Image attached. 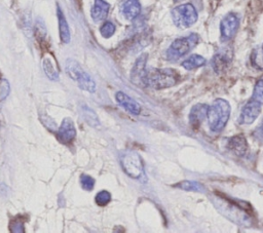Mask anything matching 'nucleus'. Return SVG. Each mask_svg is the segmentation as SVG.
<instances>
[{"label":"nucleus","mask_w":263,"mask_h":233,"mask_svg":"<svg viewBox=\"0 0 263 233\" xmlns=\"http://www.w3.org/2000/svg\"><path fill=\"white\" fill-rule=\"evenodd\" d=\"M230 105L223 99H216L211 106L208 107L206 120L209 127L214 132L223 130L230 117Z\"/></svg>","instance_id":"nucleus-1"},{"label":"nucleus","mask_w":263,"mask_h":233,"mask_svg":"<svg viewBox=\"0 0 263 233\" xmlns=\"http://www.w3.org/2000/svg\"><path fill=\"white\" fill-rule=\"evenodd\" d=\"M179 79L180 75L174 69L152 68L146 71L145 85L154 89H162L176 85Z\"/></svg>","instance_id":"nucleus-2"},{"label":"nucleus","mask_w":263,"mask_h":233,"mask_svg":"<svg viewBox=\"0 0 263 233\" xmlns=\"http://www.w3.org/2000/svg\"><path fill=\"white\" fill-rule=\"evenodd\" d=\"M199 41V36L196 33H191L185 37L174 40L167 48L165 55L171 62H176L186 55L192 48H194Z\"/></svg>","instance_id":"nucleus-3"},{"label":"nucleus","mask_w":263,"mask_h":233,"mask_svg":"<svg viewBox=\"0 0 263 233\" xmlns=\"http://www.w3.org/2000/svg\"><path fill=\"white\" fill-rule=\"evenodd\" d=\"M172 18L178 28L186 29L196 23L198 14L191 3H184L173 8Z\"/></svg>","instance_id":"nucleus-4"},{"label":"nucleus","mask_w":263,"mask_h":233,"mask_svg":"<svg viewBox=\"0 0 263 233\" xmlns=\"http://www.w3.org/2000/svg\"><path fill=\"white\" fill-rule=\"evenodd\" d=\"M120 162L123 170L130 178L140 180L144 177L143 161L141 156L138 153L134 151H128L122 154L120 158Z\"/></svg>","instance_id":"nucleus-5"},{"label":"nucleus","mask_w":263,"mask_h":233,"mask_svg":"<svg viewBox=\"0 0 263 233\" xmlns=\"http://www.w3.org/2000/svg\"><path fill=\"white\" fill-rule=\"evenodd\" d=\"M239 27V18L237 14L230 12L226 14L220 23L221 39L223 41L231 40L235 35Z\"/></svg>","instance_id":"nucleus-6"},{"label":"nucleus","mask_w":263,"mask_h":233,"mask_svg":"<svg viewBox=\"0 0 263 233\" xmlns=\"http://www.w3.org/2000/svg\"><path fill=\"white\" fill-rule=\"evenodd\" d=\"M261 112V104L254 101L253 99L249 101L241 109L240 115L238 117L239 124H252L260 115Z\"/></svg>","instance_id":"nucleus-7"},{"label":"nucleus","mask_w":263,"mask_h":233,"mask_svg":"<svg viewBox=\"0 0 263 233\" xmlns=\"http://www.w3.org/2000/svg\"><path fill=\"white\" fill-rule=\"evenodd\" d=\"M55 132H57L58 140L62 144H65V145L71 144L76 138V129H75L73 120L69 117L65 118Z\"/></svg>","instance_id":"nucleus-8"},{"label":"nucleus","mask_w":263,"mask_h":233,"mask_svg":"<svg viewBox=\"0 0 263 233\" xmlns=\"http://www.w3.org/2000/svg\"><path fill=\"white\" fill-rule=\"evenodd\" d=\"M146 62H147V54H142L136 61L132 72H130V80L134 84L139 86H146L145 85V77H146Z\"/></svg>","instance_id":"nucleus-9"},{"label":"nucleus","mask_w":263,"mask_h":233,"mask_svg":"<svg viewBox=\"0 0 263 233\" xmlns=\"http://www.w3.org/2000/svg\"><path fill=\"white\" fill-rule=\"evenodd\" d=\"M232 52L229 48L219 50L212 59V67L216 73H223L231 64Z\"/></svg>","instance_id":"nucleus-10"},{"label":"nucleus","mask_w":263,"mask_h":233,"mask_svg":"<svg viewBox=\"0 0 263 233\" xmlns=\"http://www.w3.org/2000/svg\"><path fill=\"white\" fill-rule=\"evenodd\" d=\"M208 107L204 104H197L192 107L190 113H189V122L190 125L193 127V129H197L199 125L202 123V121L206 117L208 113Z\"/></svg>","instance_id":"nucleus-11"},{"label":"nucleus","mask_w":263,"mask_h":233,"mask_svg":"<svg viewBox=\"0 0 263 233\" xmlns=\"http://www.w3.org/2000/svg\"><path fill=\"white\" fill-rule=\"evenodd\" d=\"M120 12L127 21L135 20L141 12V3L139 0H124L120 6Z\"/></svg>","instance_id":"nucleus-12"},{"label":"nucleus","mask_w":263,"mask_h":233,"mask_svg":"<svg viewBox=\"0 0 263 233\" xmlns=\"http://www.w3.org/2000/svg\"><path fill=\"white\" fill-rule=\"evenodd\" d=\"M116 102L119 106L124 108L127 112H129L133 115H138L141 112V107L140 105L130 96H128L126 93L119 91L115 95Z\"/></svg>","instance_id":"nucleus-13"},{"label":"nucleus","mask_w":263,"mask_h":233,"mask_svg":"<svg viewBox=\"0 0 263 233\" xmlns=\"http://www.w3.org/2000/svg\"><path fill=\"white\" fill-rule=\"evenodd\" d=\"M228 149L236 156H243L248 150V142L242 134L231 137L227 143Z\"/></svg>","instance_id":"nucleus-14"},{"label":"nucleus","mask_w":263,"mask_h":233,"mask_svg":"<svg viewBox=\"0 0 263 233\" xmlns=\"http://www.w3.org/2000/svg\"><path fill=\"white\" fill-rule=\"evenodd\" d=\"M110 9V4L105 0H95L93 5L90 10L91 18L95 22H101L105 20L108 15Z\"/></svg>","instance_id":"nucleus-15"},{"label":"nucleus","mask_w":263,"mask_h":233,"mask_svg":"<svg viewBox=\"0 0 263 233\" xmlns=\"http://www.w3.org/2000/svg\"><path fill=\"white\" fill-rule=\"evenodd\" d=\"M58 20H59V31H60L61 41L63 43H69L71 40L70 29L66 21V17L60 7H58Z\"/></svg>","instance_id":"nucleus-16"},{"label":"nucleus","mask_w":263,"mask_h":233,"mask_svg":"<svg viewBox=\"0 0 263 233\" xmlns=\"http://www.w3.org/2000/svg\"><path fill=\"white\" fill-rule=\"evenodd\" d=\"M205 64V59L199 54H192L182 62V67L186 70H194L202 67Z\"/></svg>","instance_id":"nucleus-17"},{"label":"nucleus","mask_w":263,"mask_h":233,"mask_svg":"<svg viewBox=\"0 0 263 233\" xmlns=\"http://www.w3.org/2000/svg\"><path fill=\"white\" fill-rule=\"evenodd\" d=\"M65 70H66V73L75 81H77L80 75L83 73V70L81 69L80 65L74 60H67L65 65Z\"/></svg>","instance_id":"nucleus-18"},{"label":"nucleus","mask_w":263,"mask_h":233,"mask_svg":"<svg viewBox=\"0 0 263 233\" xmlns=\"http://www.w3.org/2000/svg\"><path fill=\"white\" fill-rule=\"evenodd\" d=\"M77 83L79 87L83 90H86L88 92H95L96 91V83L93 79L90 77L89 74L83 71V73L80 75V77L77 80Z\"/></svg>","instance_id":"nucleus-19"},{"label":"nucleus","mask_w":263,"mask_h":233,"mask_svg":"<svg viewBox=\"0 0 263 233\" xmlns=\"http://www.w3.org/2000/svg\"><path fill=\"white\" fill-rule=\"evenodd\" d=\"M177 188L186 190V191H193V192H198V193H202L205 191L203 185H201L198 182L195 181H182L180 183H178L176 185Z\"/></svg>","instance_id":"nucleus-20"},{"label":"nucleus","mask_w":263,"mask_h":233,"mask_svg":"<svg viewBox=\"0 0 263 233\" xmlns=\"http://www.w3.org/2000/svg\"><path fill=\"white\" fill-rule=\"evenodd\" d=\"M43 70L47 77L51 80H57L59 78V71L52 63V60L49 57H45L43 60Z\"/></svg>","instance_id":"nucleus-21"},{"label":"nucleus","mask_w":263,"mask_h":233,"mask_svg":"<svg viewBox=\"0 0 263 233\" xmlns=\"http://www.w3.org/2000/svg\"><path fill=\"white\" fill-rule=\"evenodd\" d=\"M82 115H83V118L84 120L90 125V126H99L100 125V121H99V118L96 114V112L93 110H91L90 108H88L87 106H83L82 107Z\"/></svg>","instance_id":"nucleus-22"},{"label":"nucleus","mask_w":263,"mask_h":233,"mask_svg":"<svg viewBox=\"0 0 263 233\" xmlns=\"http://www.w3.org/2000/svg\"><path fill=\"white\" fill-rule=\"evenodd\" d=\"M252 99L261 105L263 104V79H260L256 82Z\"/></svg>","instance_id":"nucleus-23"},{"label":"nucleus","mask_w":263,"mask_h":233,"mask_svg":"<svg viewBox=\"0 0 263 233\" xmlns=\"http://www.w3.org/2000/svg\"><path fill=\"white\" fill-rule=\"evenodd\" d=\"M95 201L98 205L100 206H104V205H107L110 201H111V194L106 191V190H103V191H100L96 197H95Z\"/></svg>","instance_id":"nucleus-24"},{"label":"nucleus","mask_w":263,"mask_h":233,"mask_svg":"<svg viewBox=\"0 0 263 233\" xmlns=\"http://www.w3.org/2000/svg\"><path fill=\"white\" fill-rule=\"evenodd\" d=\"M100 32L104 38H110L115 33V25L112 22H105L102 25Z\"/></svg>","instance_id":"nucleus-25"},{"label":"nucleus","mask_w":263,"mask_h":233,"mask_svg":"<svg viewBox=\"0 0 263 233\" xmlns=\"http://www.w3.org/2000/svg\"><path fill=\"white\" fill-rule=\"evenodd\" d=\"M79 182H80V186L82 187V189H84L86 191L92 190V188L95 186V179L86 173H82L80 176Z\"/></svg>","instance_id":"nucleus-26"},{"label":"nucleus","mask_w":263,"mask_h":233,"mask_svg":"<svg viewBox=\"0 0 263 233\" xmlns=\"http://www.w3.org/2000/svg\"><path fill=\"white\" fill-rule=\"evenodd\" d=\"M10 90L9 83L6 79H0V101L4 100Z\"/></svg>","instance_id":"nucleus-27"},{"label":"nucleus","mask_w":263,"mask_h":233,"mask_svg":"<svg viewBox=\"0 0 263 233\" xmlns=\"http://www.w3.org/2000/svg\"><path fill=\"white\" fill-rule=\"evenodd\" d=\"M40 120L42 121V123L51 131H57V126H55V123L53 122V120L47 116V115H40Z\"/></svg>","instance_id":"nucleus-28"},{"label":"nucleus","mask_w":263,"mask_h":233,"mask_svg":"<svg viewBox=\"0 0 263 233\" xmlns=\"http://www.w3.org/2000/svg\"><path fill=\"white\" fill-rule=\"evenodd\" d=\"M253 137L259 144H263V119L253 131Z\"/></svg>","instance_id":"nucleus-29"},{"label":"nucleus","mask_w":263,"mask_h":233,"mask_svg":"<svg viewBox=\"0 0 263 233\" xmlns=\"http://www.w3.org/2000/svg\"><path fill=\"white\" fill-rule=\"evenodd\" d=\"M262 54H263V46H262Z\"/></svg>","instance_id":"nucleus-30"},{"label":"nucleus","mask_w":263,"mask_h":233,"mask_svg":"<svg viewBox=\"0 0 263 233\" xmlns=\"http://www.w3.org/2000/svg\"><path fill=\"white\" fill-rule=\"evenodd\" d=\"M175 1H179V0H175Z\"/></svg>","instance_id":"nucleus-31"}]
</instances>
